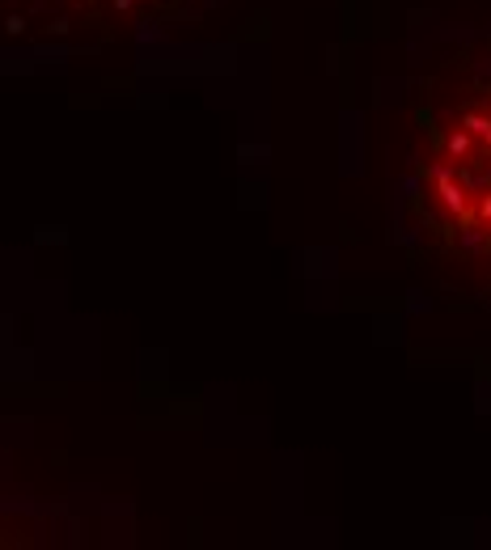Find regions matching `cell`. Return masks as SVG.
<instances>
[{"instance_id": "obj_1", "label": "cell", "mask_w": 491, "mask_h": 550, "mask_svg": "<svg viewBox=\"0 0 491 550\" xmlns=\"http://www.w3.org/2000/svg\"><path fill=\"white\" fill-rule=\"evenodd\" d=\"M394 229L420 267L491 301V64L436 85L420 102Z\"/></svg>"}, {"instance_id": "obj_2", "label": "cell", "mask_w": 491, "mask_h": 550, "mask_svg": "<svg viewBox=\"0 0 491 550\" xmlns=\"http://www.w3.org/2000/svg\"><path fill=\"white\" fill-rule=\"evenodd\" d=\"M13 26L47 38H85L106 43L119 34L169 26L212 9L216 0H9Z\"/></svg>"}]
</instances>
